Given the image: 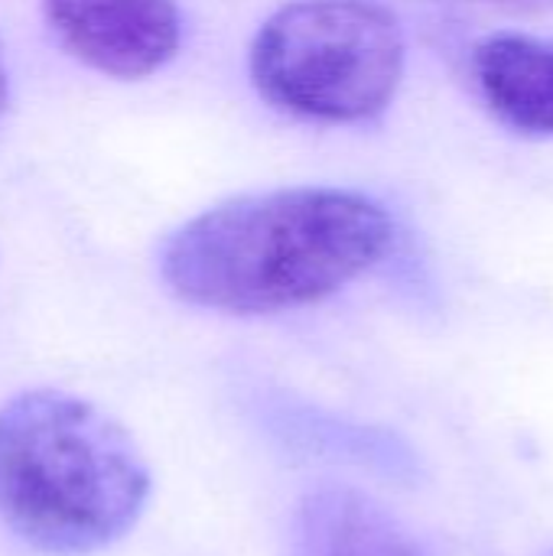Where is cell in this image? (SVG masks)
Listing matches in <instances>:
<instances>
[{
  "label": "cell",
  "mask_w": 553,
  "mask_h": 556,
  "mask_svg": "<svg viewBox=\"0 0 553 556\" xmlns=\"http://www.w3.org/2000/svg\"><path fill=\"white\" fill-rule=\"evenodd\" d=\"M290 556H427L414 534L372 495L323 485L303 495L290 521Z\"/></svg>",
  "instance_id": "obj_5"
},
{
  "label": "cell",
  "mask_w": 553,
  "mask_h": 556,
  "mask_svg": "<svg viewBox=\"0 0 553 556\" xmlns=\"http://www.w3.org/2000/svg\"><path fill=\"white\" fill-rule=\"evenodd\" d=\"M7 104V72H3V59H0V108Z\"/></svg>",
  "instance_id": "obj_7"
},
{
  "label": "cell",
  "mask_w": 553,
  "mask_h": 556,
  "mask_svg": "<svg viewBox=\"0 0 553 556\" xmlns=\"http://www.w3.org/2000/svg\"><path fill=\"white\" fill-rule=\"evenodd\" d=\"M473 68L482 98L508 127L553 137V42L499 33L479 42Z\"/></svg>",
  "instance_id": "obj_6"
},
{
  "label": "cell",
  "mask_w": 553,
  "mask_h": 556,
  "mask_svg": "<svg viewBox=\"0 0 553 556\" xmlns=\"http://www.w3.org/2000/svg\"><path fill=\"white\" fill-rule=\"evenodd\" d=\"M394 241L368 195L300 186L222 202L169 235L166 287L205 309L264 316L319 303L372 270Z\"/></svg>",
  "instance_id": "obj_1"
},
{
  "label": "cell",
  "mask_w": 553,
  "mask_h": 556,
  "mask_svg": "<svg viewBox=\"0 0 553 556\" xmlns=\"http://www.w3.org/2000/svg\"><path fill=\"white\" fill-rule=\"evenodd\" d=\"M548 556H553V551H551V554H548Z\"/></svg>",
  "instance_id": "obj_8"
},
{
  "label": "cell",
  "mask_w": 553,
  "mask_h": 556,
  "mask_svg": "<svg viewBox=\"0 0 553 556\" xmlns=\"http://www.w3.org/2000/svg\"><path fill=\"white\" fill-rule=\"evenodd\" d=\"M59 39L91 68L143 78L179 49L173 0H42Z\"/></svg>",
  "instance_id": "obj_4"
},
{
  "label": "cell",
  "mask_w": 553,
  "mask_h": 556,
  "mask_svg": "<svg viewBox=\"0 0 553 556\" xmlns=\"http://www.w3.org/2000/svg\"><path fill=\"white\" fill-rule=\"evenodd\" d=\"M150 469L95 404L26 391L0 407V521L49 556L98 554L143 515Z\"/></svg>",
  "instance_id": "obj_2"
},
{
  "label": "cell",
  "mask_w": 553,
  "mask_h": 556,
  "mask_svg": "<svg viewBox=\"0 0 553 556\" xmlns=\"http://www.w3.org/2000/svg\"><path fill=\"white\" fill-rule=\"evenodd\" d=\"M404 75V33L372 0H297L277 10L251 46L257 91L316 121L381 114Z\"/></svg>",
  "instance_id": "obj_3"
}]
</instances>
